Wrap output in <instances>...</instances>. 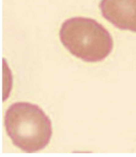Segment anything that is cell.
Returning a JSON list of instances; mask_svg holds the SVG:
<instances>
[{"instance_id":"cell-1","label":"cell","mask_w":136,"mask_h":157,"mask_svg":"<svg viewBox=\"0 0 136 157\" xmlns=\"http://www.w3.org/2000/svg\"><path fill=\"white\" fill-rule=\"evenodd\" d=\"M5 126L13 144L27 153L44 149L53 134L49 117L38 105L27 102L15 103L7 109Z\"/></svg>"},{"instance_id":"cell-2","label":"cell","mask_w":136,"mask_h":157,"mask_svg":"<svg viewBox=\"0 0 136 157\" xmlns=\"http://www.w3.org/2000/svg\"><path fill=\"white\" fill-rule=\"evenodd\" d=\"M60 40L72 56L89 63L105 59L113 49L110 33L95 19L83 17L65 20L59 31Z\"/></svg>"},{"instance_id":"cell-3","label":"cell","mask_w":136,"mask_h":157,"mask_svg":"<svg viewBox=\"0 0 136 157\" xmlns=\"http://www.w3.org/2000/svg\"><path fill=\"white\" fill-rule=\"evenodd\" d=\"M99 8L116 27L136 33V0H101Z\"/></svg>"}]
</instances>
